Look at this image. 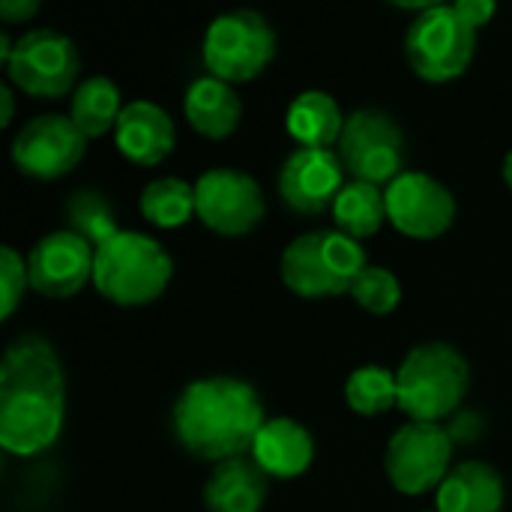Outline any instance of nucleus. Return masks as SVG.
Returning a JSON list of instances; mask_svg holds the SVG:
<instances>
[{
	"instance_id": "6e6552de",
	"label": "nucleus",
	"mask_w": 512,
	"mask_h": 512,
	"mask_svg": "<svg viewBox=\"0 0 512 512\" xmlns=\"http://www.w3.org/2000/svg\"><path fill=\"white\" fill-rule=\"evenodd\" d=\"M3 66L15 90L33 99H60L78 87L81 57L78 45L66 33L54 27H36L15 39Z\"/></svg>"
},
{
	"instance_id": "9b49d317",
	"label": "nucleus",
	"mask_w": 512,
	"mask_h": 512,
	"mask_svg": "<svg viewBox=\"0 0 512 512\" xmlns=\"http://www.w3.org/2000/svg\"><path fill=\"white\" fill-rule=\"evenodd\" d=\"M267 213L258 180L240 168H207L195 180V216L219 237H243Z\"/></svg>"
},
{
	"instance_id": "7ed1b4c3",
	"label": "nucleus",
	"mask_w": 512,
	"mask_h": 512,
	"mask_svg": "<svg viewBox=\"0 0 512 512\" xmlns=\"http://www.w3.org/2000/svg\"><path fill=\"white\" fill-rule=\"evenodd\" d=\"M174 276V261L168 249L150 234L120 228L105 243L96 246L93 285L117 306H144L165 294Z\"/></svg>"
},
{
	"instance_id": "4be33fe9",
	"label": "nucleus",
	"mask_w": 512,
	"mask_h": 512,
	"mask_svg": "<svg viewBox=\"0 0 512 512\" xmlns=\"http://www.w3.org/2000/svg\"><path fill=\"white\" fill-rule=\"evenodd\" d=\"M123 111V93L108 75H90L72 90L69 117L84 138H99L114 132Z\"/></svg>"
},
{
	"instance_id": "ddd939ff",
	"label": "nucleus",
	"mask_w": 512,
	"mask_h": 512,
	"mask_svg": "<svg viewBox=\"0 0 512 512\" xmlns=\"http://www.w3.org/2000/svg\"><path fill=\"white\" fill-rule=\"evenodd\" d=\"M387 219L411 240H438L456 222L453 192L423 171L399 174L387 189Z\"/></svg>"
},
{
	"instance_id": "a211bd4d",
	"label": "nucleus",
	"mask_w": 512,
	"mask_h": 512,
	"mask_svg": "<svg viewBox=\"0 0 512 512\" xmlns=\"http://www.w3.org/2000/svg\"><path fill=\"white\" fill-rule=\"evenodd\" d=\"M183 114L198 135H204L210 141H222L240 129L243 102H240L234 84L219 81L213 75H201L189 84V90L183 96Z\"/></svg>"
},
{
	"instance_id": "b1692460",
	"label": "nucleus",
	"mask_w": 512,
	"mask_h": 512,
	"mask_svg": "<svg viewBox=\"0 0 512 512\" xmlns=\"http://www.w3.org/2000/svg\"><path fill=\"white\" fill-rule=\"evenodd\" d=\"M138 210L156 228H180L195 216V186L180 177H156L141 189Z\"/></svg>"
},
{
	"instance_id": "f8f14e48",
	"label": "nucleus",
	"mask_w": 512,
	"mask_h": 512,
	"mask_svg": "<svg viewBox=\"0 0 512 512\" xmlns=\"http://www.w3.org/2000/svg\"><path fill=\"white\" fill-rule=\"evenodd\" d=\"M87 150V138L63 114H39L27 120L12 138V162L24 177L60 180L66 177Z\"/></svg>"
},
{
	"instance_id": "bb28decb",
	"label": "nucleus",
	"mask_w": 512,
	"mask_h": 512,
	"mask_svg": "<svg viewBox=\"0 0 512 512\" xmlns=\"http://www.w3.org/2000/svg\"><path fill=\"white\" fill-rule=\"evenodd\" d=\"M351 297H354V303L360 309H366L369 315L381 318V315H390V312L399 309V303H402V282L396 279L393 270L369 264L360 273V279L354 282Z\"/></svg>"
},
{
	"instance_id": "423d86ee",
	"label": "nucleus",
	"mask_w": 512,
	"mask_h": 512,
	"mask_svg": "<svg viewBox=\"0 0 512 512\" xmlns=\"http://www.w3.org/2000/svg\"><path fill=\"white\" fill-rule=\"evenodd\" d=\"M201 57L207 75L246 84L255 81L276 57V30L255 9H231L216 15L201 42Z\"/></svg>"
},
{
	"instance_id": "39448f33",
	"label": "nucleus",
	"mask_w": 512,
	"mask_h": 512,
	"mask_svg": "<svg viewBox=\"0 0 512 512\" xmlns=\"http://www.w3.org/2000/svg\"><path fill=\"white\" fill-rule=\"evenodd\" d=\"M366 249L342 231H309L291 240L279 261L282 285L306 300L351 294L366 270Z\"/></svg>"
},
{
	"instance_id": "c85d7f7f",
	"label": "nucleus",
	"mask_w": 512,
	"mask_h": 512,
	"mask_svg": "<svg viewBox=\"0 0 512 512\" xmlns=\"http://www.w3.org/2000/svg\"><path fill=\"white\" fill-rule=\"evenodd\" d=\"M453 6H456V12H459L474 30L486 27V24L495 18V12H498V6H495L492 0H456Z\"/></svg>"
},
{
	"instance_id": "c756f323",
	"label": "nucleus",
	"mask_w": 512,
	"mask_h": 512,
	"mask_svg": "<svg viewBox=\"0 0 512 512\" xmlns=\"http://www.w3.org/2000/svg\"><path fill=\"white\" fill-rule=\"evenodd\" d=\"M39 15V0H0V18L6 24H24Z\"/></svg>"
},
{
	"instance_id": "aec40b11",
	"label": "nucleus",
	"mask_w": 512,
	"mask_h": 512,
	"mask_svg": "<svg viewBox=\"0 0 512 512\" xmlns=\"http://www.w3.org/2000/svg\"><path fill=\"white\" fill-rule=\"evenodd\" d=\"M267 474L246 456L222 462L204 483L207 512H261L267 501Z\"/></svg>"
},
{
	"instance_id": "473e14b6",
	"label": "nucleus",
	"mask_w": 512,
	"mask_h": 512,
	"mask_svg": "<svg viewBox=\"0 0 512 512\" xmlns=\"http://www.w3.org/2000/svg\"><path fill=\"white\" fill-rule=\"evenodd\" d=\"M423 512H438V510H423Z\"/></svg>"
},
{
	"instance_id": "5701e85b",
	"label": "nucleus",
	"mask_w": 512,
	"mask_h": 512,
	"mask_svg": "<svg viewBox=\"0 0 512 512\" xmlns=\"http://www.w3.org/2000/svg\"><path fill=\"white\" fill-rule=\"evenodd\" d=\"M333 219H336V231L348 234L357 243L378 234L387 219L384 189L375 183H360V180L345 183V189L339 192L333 204Z\"/></svg>"
},
{
	"instance_id": "2f4dec72",
	"label": "nucleus",
	"mask_w": 512,
	"mask_h": 512,
	"mask_svg": "<svg viewBox=\"0 0 512 512\" xmlns=\"http://www.w3.org/2000/svg\"><path fill=\"white\" fill-rule=\"evenodd\" d=\"M501 174H504V183L510 186V192H512V150L504 156V168H501Z\"/></svg>"
},
{
	"instance_id": "a878e982",
	"label": "nucleus",
	"mask_w": 512,
	"mask_h": 512,
	"mask_svg": "<svg viewBox=\"0 0 512 512\" xmlns=\"http://www.w3.org/2000/svg\"><path fill=\"white\" fill-rule=\"evenodd\" d=\"M63 219H66V231L84 237L93 246L105 243L111 234L120 231V225L114 222L111 204L105 201V195L99 189L72 192L63 204Z\"/></svg>"
},
{
	"instance_id": "7c9ffc66",
	"label": "nucleus",
	"mask_w": 512,
	"mask_h": 512,
	"mask_svg": "<svg viewBox=\"0 0 512 512\" xmlns=\"http://www.w3.org/2000/svg\"><path fill=\"white\" fill-rule=\"evenodd\" d=\"M0 126H9L12 117H15V93H12V84H0Z\"/></svg>"
},
{
	"instance_id": "2eb2a0df",
	"label": "nucleus",
	"mask_w": 512,
	"mask_h": 512,
	"mask_svg": "<svg viewBox=\"0 0 512 512\" xmlns=\"http://www.w3.org/2000/svg\"><path fill=\"white\" fill-rule=\"evenodd\" d=\"M276 186L291 210L303 216H318L324 210H333L339 192L345 189V165L333 150L297 147L282 162Z\"/></svg>"
},
{
	"instance_id": "6ab92c4d",
	"label": "nucleus",
	"mask_w": 512,
	"mask_h": 512,
	"mask_svg": "<svg viewBox=\"0 0 512 512\" xmlns=\"http://www.w3.org/2000/svg\"><path fill=\"white\" fill-rule=\"evenodd\" d=\"M504 477L489 462H459L435 492L438 512H501L504 510Z\"/></svg>"
},
{
	"instance_id": "4468645a",
	"label": "nucleus",
	"mask_w": 512,
	"mask_h": 512,
	"mask_svg": "<svg viewBox=\"0 0 512 512\" xmlns=\"http://www.w3.org/2000/svg\"><path fill=\"white\" fill-rule=\"evenodd\" d=\"M93 258L96 246L84 237L60 228L36 240L27 255L30 288L48 300L75 297L87 282H93Z\"/></svg>"
},
{
	"instance_id": "20e7f679",
	"label": "nucleus",
	"mask_w": 512,
	"mask_h": 512,
	"mask_svg": "<svg viewBox=\"0 0 512 512\" xmlns=\"http://www.w3.org/2000/svg\"><path fill=\"white\" fill-rule=\"evenodd\" d=\"M399 408L411 423H441L453 417L471 387V369L462 351L447 342H423L411 348L396 369Z\"/></svg>"
},
{
	"instance_id": "1a4fd4ad",
	"label": "nucleus",
	"mask_w": 512,
	"mask_h": 512,
	"mask_svg": "<svg viewBox=\"0 0 512 512\" xmlns=\"http://www.w3.org/2000/svg\"><path fill=\"white\" fill-rule=\"evenodd\" d=\"M405 156V132L387 111L357 108L348 114L339 138V159L351 180L390 186L399 174H405Z\"/></svg>"
},
{
	"instance_id": "9d476101",
	"label": "nucleus",
	"mask_w": 512,
	"mask_h": 512,
	"mask_svg": "<svg viewBox=\"0 0 512 512\" xmlns=\"http://www.w3.org/2000/svg\"><path fill=\"white\" fill-rule=\"evenodd\" d=\"M453 435L441 423L402 426L384 453V471L396 492L417 498L438 492L453 471Z\"/></svg>"
},
{
	"instance_id": "0eeeda50",
	"label": "nucleus",
	"mask_w": 512,
	"mask_h": 512,
	"mask_svg": "<svg viewBox=\"0 0 512 512\" xmlns=\"http://www.w3.org/2000/svg\"><path fill=\"white\" fill-rule=\"evenodd\" d=\"M477 54V30L456 12L453 3H435L420 12L405 33V57L417 78L447 84L468 72Z\"/></svg>"
},
{
	"instance_id": "cd10ccee",
	"label": "nucleus",
	"mask_w": 512,
	"mask_h": 512,
	"mask_svg": "<svg viewBox=\"0 0 512 512\" xmlns=\"http://www.w3.org/2000/svg\"><path fill=\"white\" fill-rule=\"evenodd\" d=\"M27 288H30L27 261L12 246H3L0 249V318L3 321L12 318V312L24 300Z\"/></svg>"
},
{
	"instance_id": "dca6fc26",
	"label": "nucleus",
	"mask_w": 512,
	"mask_h": 512,
	"mask_svg": "<svg viewBox=\"0 0 512 512\" xmlns=\"http://www.w3.org/2000/svg\"><path fill=\"white\" fill-rule=\"evenodd\" d=\"M114 144L129 162L153 168L174 153L177 129L162 105L150 99H132L120 111V120L114 126Z\"/></svg>"
},
{
	"instance_id": "393cba45",
	"label": "nucleus",
	"mask_w": 512,
	"mask_h": 512,
	"mask_svg": "<svg viewBox=\"0 0 512 512\" xmlns=\"http://www.w3.org/2000/svg\"><path fill=\"white\" fill-rule=\"evenodd\" d=\"M345 402L360 417H378L390 408H399L396 372L384 366H360L345 381Z\"/></svg>"
},
{
	"instance_id": "f257e3e1",
	"label": "nucleus",
	"mask_w": 512,
	"mask_h": 512,
	"mask_svg": "<svg viewBox=\"0 0 512 512\" xmlns=\"http://www.w3.org/2000/svg\"><path fill=\"white\" fill-rule=\"evenodd\" d=\"M66 420L57 348L39 333L15 336L0 360V447L30 459L54 447Z\"/></svg>"
},
{
	"instance_id": "f3484780",
	"label": "nucleus",
	"mask_w": 512,
	"mask_h": 512,
	"mask_svg": "<svg viewBox=\"0 0 512 512\" xmlns=\"http://www.w3.org/2000/svg\"><path fill=\"white\" fill-rule=\"evenodd\" d=\"M249 456L267 477L294 480L312 468L315 438L303 423H297L291 417H273L261 426Z\"/></svg>"
},
{
	"instance_id": "412c9836",
	"label": "nucleus",
	"mask_w": 512,
	"mask_h": 512,
	"mask_svg": "<svg viewBox=\"0 0 512 512\" xmlns=\"http://www.w3.org/2000/svg\"><path fill=\"white\" fill-rule=\"evenodd\" d=\"M345 120L336 96L327 90H303L288 105L285 129L306 150H330V144H339Z\"/></svg>"
},
{
	"instance_id": "f03ea898",
	"label": "nucleus",
	"mask_w": 512,
	"mask_h": 512,
	"mask_svg": "<svg viewBox=\"0 0 512 512\" xmlns=\"http://www.w3.org/2000/svg\"><path fill=\"white\" fill-rule=\"evenodd\" d=\"M264 423L267 417L258 390L234 375L189 381L171 408V426L180 447L213 465L252 453Z\"/></svg>"
}]
</instances>
